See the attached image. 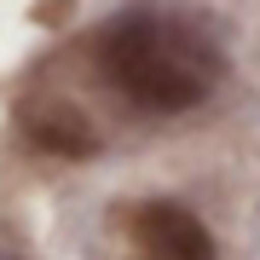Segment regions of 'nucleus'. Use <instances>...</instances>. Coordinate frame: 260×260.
I'll return each mask as SVG.
<instances>
[{
    "instance_id": "1",
    "label": "nucleus",
    "mask_w": 260,
    "mask_h": 260,
    "mask_svg": "<svg viewBox=\"0 0 260 260\" xmlns=\"http://www.w3.org/2000/svg\"><path fill=\"white\" fill-rule=\"evenodd\" d=\"M99 75L139 110H191L220 81V52L179 18L127 12L99 35Z\"/></svg>"
},
{
    "instance_id": "2",
    "label": "nucleus",
    "mask_w": 260,
    "mask_h": 260,
    "mask_svg": "<svg viewBox=\"0 0 260 260\" xmlns=\"http://www.w3.org/2000/svg\"><path fill=\"white\" fill-rule=\"evenodd\" d=\"M133 254L139 260H214V237L191 208L145 203L133 208Z\"/></svg>"
},
{
    "instance_id": "3",
    "label": "nucleus",
    "mask_w": 260,
    "mask_h": 260,
    "mask_svg": "<svg viewBox=\"0 0 260 260\" xmlns=\"http://www.w3.org/2000/svg\"><path fill=\"white\" fill-rule=\"evenodd\" d=\"M23 133L35 139L41 150H52V156H93V127L81 121V110L64 99H35L23 104Z\"/></svg>"
}]
</instances>
